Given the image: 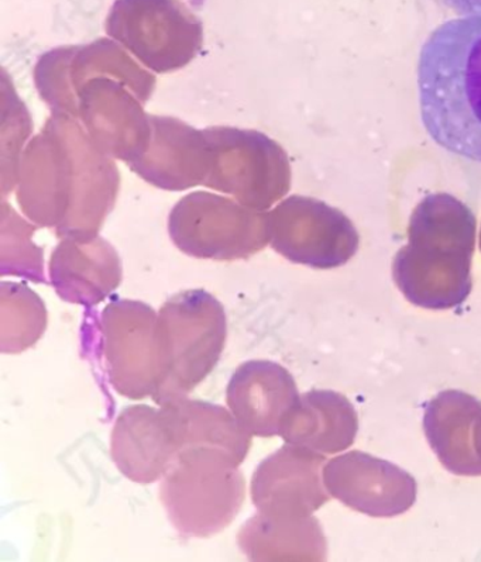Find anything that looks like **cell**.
Here are the masks:
<instances>
[{"mask_svg":"<svg viewBox=\"0 0 481 562\" xmlns=\"http://www.w3.org/2000/svg\"><path fill=\"white\" fill-rule=\"evenodd\" d=\"M481 402L462 391H444L426 405V439L446 470L455 475H481L474 449V426Z\"/></svg>","mask_w":481,"mask_h":562,"instance_id":"30bf717a","label":"cell"},{"mask_svg":"<svg viewBox=\"0 0 481 562\" xmlns=\"http://www.w3.org/2000/svg\"><path fill=\"white\" fill-rule=\"evenodd\" d=\"M324 484L342 504L371 517H394L414 506L418 485L413 475L361 451L327 461Z\"/></svg>","mask_w":481,"mask_h":562,"instance_id":"8992f818","label":"cell"},{"mask_svg":"<svg viewBox=\"0 0 481 562\" xmlns=\"http://www.w3.org/2000/svg\"><path fill=\"white\" fill-rule=\"evenodd\" d=\"M459 16H481V0H439Z\"/></svg>","mask_w":481,"mask_h":562,"instance_id":"4fadbf2b","label":"cell"},{"mask_svg":"<svg viewBox=\"0 0 481 562\" xmlns=\"http://www.w3.org/2000/svg\"><path fill=\"white\" fill-rule=\"evenodd\" d=\"M242 549L253 560L262 554H282V560H322L326 553L325 537L314 517L301 520L270 519L257 515L247 521L239 537Z\"/></svg>","mask_w":481,"mask_h":562,"instance_id":"7c38bea8","label":"cell"},{"mask_svg":"<svg viewBox=\"0 0 481 562\" xmlns=\"http://www.w3.org/2000/svg\"><path fill=\"white\" fill-rule=\"evenodd\" d=\"M180 451L176 427L166 406L128 407L112 432V456L123 474L137 482L166 475Z\"/></svg>","mask_w":481,"mask_h":562,"instance_id":"9c48e42d","label":"cell"},{"mask_svg":"<svg viewBox=\"0 0 481 562\" xmlns=\"http://www.w3.org/2000/svg\"><path fill=\"white\" fill-rule=\"evenodd\" d=\"M210 169L203 186L233 193L243 205L265 211L277 201L270 167L281 164V150L262 134L216 127L205 131Z\"/></svg>","mask_w":481,"mask_h":562,"instance_id":"5b68a950","label":"cell"},{"mask_svg":"<svg viewBox=\"0 0 481 562\" xmlns=\"http://www.w3.org/2000/svg\"><path fill=\"white\" fill-rule=\"evenodd\" d=\"M163 378L155 401L182 400L210 374L226 337L225 313L210 293L191 291L172 297L157 317Z\"/></svg>","mask_w":481,"mask_h":562,"instance_id":"3957f363","label":"cell"},{"mask_svg":"<svg viewBox=\"0 0 481 562\" xmlns=\"http://www.w3.org/2000/svg\"><path fill=\"white\" fill-rule=\"evenodd\" d=\"M359 419L346 396L334 391H311L301 395L281 427L289 445L325 454L349 449L356 439Z\"/></svg>","mask_w":481,"mask_h":562,"instance_id":"8fae6325","label":"cell"},{"mask_svg":"<svg viewBox=\"0 0 481 562\" xmlns=\"http://www.w3.org/2000/svg\"><path fill=\"white\" fill-rule=\"evenodd\" d=\"M474 449L478 459L481 462V415L474 426Z\"/></svg>","mask_w":481,"mask_h":562,"instance_id":"5bb4252c","label":"cell"},{"mask_svg":"<svg viewBox=\"0 0 481 562\" xmlns=\"http://www.w3.org/2000/svg\"><path fill=\"white\" fill-rule=\"evenodd\" d=\"M239 462L225 451L192 447L178 452L161 487L172 524L182 533L208 536L221 531L239 514L245 479Z\"/></svg>","mask_w":481,"mask_h":562,"instance_id":"7a4b0ae2","label":"cell"},{"mask_svg":"<svg viewBox=\"0 0 481 562\" xmlns=\"http://www.w3.org/2000/svg\"><path fill=\"white\" fill-rule=\"evenodd\" d=\"M421 121L436 146L481 166V16L448 20L416 66Z\"/></svg>","mask_w":481,"mask_h":562,"instance_id":"6da1fadb","label":"cell"},{"mask_svg":"<svg viewBox=\"0 0 481 562\" xmlns=\"http://www.w3.org/2000/svg\"><path fill=\"white\" fill-rule=\"evenodd\" d=\"M170 233L182 251L216 260L249 256L270 240L266 213L203 192L183 198L174 207Z\"/></svg>","mask_w":481,"mask_h":562,"instance_id":"277c9868","label":"cell"},{"mask_svg":"<svg viewBox=\"0 0 481 562\" xmlns=\"http://www.w3.org/2000/svg\"><path fill=\"white\" fill-rule=\"evenodd\" d=\"M325 457L289 445L261 462L251 481L253 502L259 514L279 520H301L329 501L321 481Z\"/></svg>","mask_w":481,"mask_h":562,"instance_id":"52a82bcc","label":"cell"},{"mask_svg":"<svg viewBox=\"0 0 481 562\" xmlns=\"http://www.w3.org/2000/svg\"><path fill=\"white\" fill-rule=\"evenodd\" d=\"M299 397L294 378L270 361L246 362L237 368L227 386V405L251 436H280Z\"/></svg>","mask_w":481,"mask_h":562,"instance_id":"ba28073f","label":"cell"}]
</instances>
